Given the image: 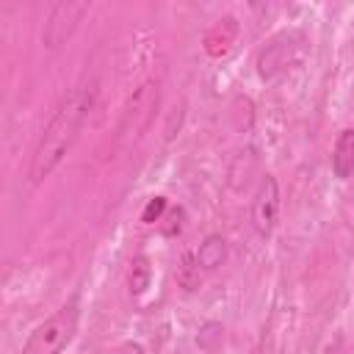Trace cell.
<instances>
[{
    "label": "cell",
    "instance_id": "obj_6",
    "mask_svg": "<svg viewBox=\"0 0 354 354\" xmlns=\"http://www.w3.org/2000/svg\"><path fill=\"white\" fill-rule=\"evenodd\" d=\"M279 218V183L277 177L266 174L252 199V227L260 238H268Z\"/></svg>",
    "mask_w": 354,
    "mask_h": 354
},
{
    "label": "cell",
    "instance_id": "obj_7",
    "mask_svg": "<svg viewBox=\"0 0 354 354\" xmlns=\"http://www.w3.org/2000/svg\"><path fill=\"white\" fill-rule=\"evenodd\" d=\"M332 174L337 180H348L354 174V127L340 130L332 149Z\"/></svg>",
    "mask_w": 354,
    "mask_h": 354
},
{
    "label": "cell",
    "instance_id": "obj_12",
    "mask_svg": "<svg viewBox=\"0 0 354 354\" xmlns=\"http://www.w3.org/2000/svg\"><path fill=\"white\" fill-rule=\"evenodd\" d=\"M177 282L185 288V290H194L199 285V266H196V257H185L177 268Z\"/></svg>",
    "mask_w": 354,
    "mask_h": 354
},
{
    "label": "cell",
    "instance_id": "obj_5",
    "mask_svg": "<svg viewBox=\"0 0 354 354\" xmlns=\"http://www.w3.org/2000/svg\"><path fill=\"white\" fill-rule=\"evenodd\" d=\"M301 44L304 39L299 33H282L271 39L257 55V75L263 80H274L279 72H285L293 61L301 58Z\"/></svg>",
    "mask_w": 354,
    "mask_h": 354
},
{
    "label": "cell",
    "instance_id": "obj_3",
    "mask_svg": "<svg viewBox=\"0 0 354 354\" xmlns=\"http://www.w3.org/2000/svg\"><path fill=\"white\" fill-rule=\"evenodd\" d=\"M158 80H144L138 88H133V94L127 97L124 108H122V122H119V136L124 141H136L141 138V133L152 124V116L158 111Z\"/></svg>",
    "mask_w": 354,
    "mask_h": 354
},
{
    "label": "cell",
    "instance_id": "obj_8",
    "mask_svg": "<svg viewBox=\"0 0 354 354\" xmlns=\"http://www.w3.org/2000/svg\"><path fill=\"white\" fill-rule=\"evenodd\" d=\"M235 39H238V22H235L232 17H224V19H218V22L207 30V36H205V50H207L210 55H224V53H230V47L235 44Z\"/></svg>",
    "mask_w": 354,
    "mask_h": 354
},
{
    "label": "cell",
    "instance_id": "obj_2",
    "mask_svg": "<svg viewBox=\"0 0 354 354\" xmlns=\"http://www.w3.org/2000/svg\"><path fill=\"white\" fill-rule=\"evenodd\" d=\"M77 332V307H61L44 324H39L25 340L19 354H61Z\"/></svg>",
    "mask_w": 354,
    "mask_h": 354
},
{
    "label": "cell",
    "instance_id": "obj_4",
    "mask_svg": "<svg viewBox=\"0 0 354 354\" xmlns=\"http://www.w3.org/2000/svg\"><path fill=\"white\" fill-rule=\"evenodd\" d=\"M91 3L88 0H61L50 8L47 19H44V30H41V41L44 47L55 50L61 44H66L72 39V33L77 30V25L83 22V17L88 14Z\"/></svg>",
    "mask_w": 354,
    "mask_h": 354
},
{
    "label": "cell",
    "instance_id": "obj_1",
    "mask_svg": "<svg viewBox=\"0 0 354 354\" xmlns=\"http://www.w3.org/2000/svg\"><path fill=\"white\" fill-rule=\"evenodd\" d=\"M94 102H97V83H83V86L72 88L69 94H64V100L53 111L47 127L41 130V138H39L33 158H30L28 177L33 185L47 180L61 166V160L66 158V152L77 141V133H80L83 122L88 119Z\"/></svg>",
    "mask_w": 354,
    "mask_h": 354
},
{
    "label": "cell",
    "instance_id": "obj_14",
    "mask_svg": "<svg viewBox=\"0 0 354 354\" xmlns=\"http://www.w3.org/2000/svg\"><path fill=\"white\" fill-rule=\"evenodd\" d=\"M122 354H144V351H141V346H124Z\"/></svg>",
    "mask_w": 354,
    "mask_h": 354
},
{
    "label": "cell",
    "instance_id": "obj_10",
    "mask_svg": "<svg viewBox=\"0 0 354 354\" xmlns=\"http://www.w3.org/2000/svg\"><path fill=\"white\" fill-rule=\"evenodd\" d=\"M257 166V158H254V149H246V152H238L232 166H230V185L232 188H243L249 183V174L252 169Z\"/></svg>",
    "mask_w": 354,
    "mask_h": 354
},
{
    "label": "cell",
    "instance_id": "obj_11",
    "mask_svg": "<svg viewBox=\"0 0 354 354\" xmlns=\"http://www.w3.org/2000/svg\"><path fill=\"white\" fill-rule=\"evenodd\" d=\"M149 260L144 257V254H138V257H133V263H130V290L133 293H144L147 288H149Z\"/></svg>",
    "mask_w": 354,
    "mask_h": 354
},
{
    "label": "cell",
    "instance_id": "obj_13",
    "mask_svg": "<svg viewBox=\"0 0 354 354\" xmlns=\"http://www.w3.org/2000/svg\"><path fill=\"white\" fill-rule=\"evenodd\" d=\"M163 210H166V196H155V199L147 202V207H144V213H141V221L152 224V221H158V218L163 216Z\"/></svg>",
    "mask_w": 354,
    "mask_h": 354
},
{
    "label": "cell",
    "instance_id": "obj_9",
    "mask_svg": "<svg viewBox=\"0 0 354 354\" xmlns=\"http://www.w3.org/2000/svg\"><path fill=\"white\" fill-rule=\"evenodd\" d=\"M194 257H196L199 271H216L227 260V241L221 235L210 232V235H205V241L199 243V249H196Z\"/></svg>",
    "mask_w": 354,
    "mask_h": 354
}]
</instances>
